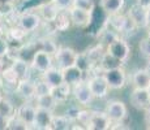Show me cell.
Instances as JSON below:
<instances>
[{
	"label": "cell",
	"instance_id": "cell-1",
	"mask_svg": "<svg viewBox=\"0 0 150 130\" xmlns=\"http://www.w3.org/2000/svg\"><path fill=\"white\" fill-rule=\"evenodd\" d=\"M106 25H108L111 30L115 31L116 34L127 33V31H131L132 29H137L133 22L131 21V18L122 12L108 14L106 18Z\"/></svg>",
	"mask_w": 150,
	"mask_h": 130
},
{
	"label": "cell",
	"instance_id": "cell-2",
	"mask_svg": "<svg viewBox=\"0 0 150 130\" xmlns=\"http://www.w3.org/2000/svg\"><path fill=\"white\" fill-rule=\"evenodd\" d=\"M106 52H108L110 55L116 57L124 64L128 61L129 56H131V46L120 37H117L114 40H111L108 44H106Z\"/></svg>",
	"mask_w": 150,
	"mask_h": 130
},
{
	"label": "cell",
	"instance_id": "cell-3",
	"mask_svg": "<svg viewBox=\"0 0 150 130\" xmlns=\"http://www.w3.org/2000/svg\"><path fill=\"white\" fill-rule=\"evenodd\" d=\"M90 89L91 94L96 99H105L110 92V86L107 83V81L105 79L103 74L99 73H94L89 79H86Z\"/></svg>",
	"mask_w": 150,
	"mask_h": 130
},
{
	"label": "cell",
	"instance_id": "cell-4",
	"mask_svg": "<svg viewBox=\"0 0 150 130\" xmlns=\"http://www.w3.org/2000/svg\"><path fill=\"white\" fill-rule=\"evenodd\" d=\"M77 57H79V52H76L71 47H57L56 53L54 55L56 66L60 69H65L76 65Z\"/></svg>",
	"mask_w": 150,
	"mask_h": 130
},
{
	"label": "cell",
	"instance_id": "cell-5",
	"mask_svg": "<svg viewBox=\"0 0 150 130\" xmlns=\"http://www.w3.org/2000/svg\"><path fill=\"white\" fill-rule=\"evenodd\" d=\"M102 74L105 79L107 81L110 90H122L127 85V73L123 69V66L102 72Z\"/></svg>",
	"mask_w": 150,
	"mask_h": 130
},
{
	"label": "cell",
	"instance_id": "cell-6",
	"mask_svg": "<svg viewBox=\"0 0 150 130\" xmlns=\"http://www.w3.org/2000/svg\"><path fill=\"white\" fill-rule=\"evenodd\" d=\"M72 96L74 98L77 103L82 107H89L91 105L96 98L93 96L90 89H89V85L85 79L79 82L77 85L72 86Z\"/></svg>",
	"mask_w": 150,
	"mask_h": 130
},
{
	"label": "cell",
	"instance_id": "cell-7",
	"mask_svg": "<svg viewBox=\"0 0 150 130\" xmlns=\"http://www.w3.org/2000/svg\"><path fill=\"white\" fill-rule=\"evenodd\" d=\"M105 112L112 124H116V122L123 124V121L128 116V108H127L125 103L122 102V100H112V102H110L107 104V107H106Z\"/></svg>",
	"mask_w": 150,
	"mask_h": 130
},
{
	"label": "cell",
	"instance_id": "cell-8",
	"mask_svg": "<svg viewBox=\"0 0 150 130\" xmlns=\"http://www.w3.org/2000/svg\"><path fill=\"white\" fill-rule=\"evenodd\" d=\"M42 17L39 13H35V12H25L20 16L18 18V26L25 30L26 33H33L35 31L39 26L42 25Z\"/></svg>",
	"mask_w": 150,
	"mask_h": 130
},
{
	"label": "cell",
	"instance_id": "cell-9",
	"mask_svg": "<svg viewBox=\"0 0 150 130\" xmlns=\"http://www.w3.org/2000/svg\"><path fill=\"white\" fill-rule=\"evenodd\" d=\"M68 14L72 25L77 26V27H86L93 21V12H88V11H83L81 8L71 7L68 9Z\"/></svg>",
	"mask_w": 150,
	"mask_h": 130
},
{
	"label": "cell",
	"instance_id": "cell-10",
	"mask_svg": "<svg viewBox=\"0 0 150 130\" xmlns=\"http://www.w3.org/2000/svg\"><path fill=\"white\" fill-rule=\"evenodd\" d=\"M127 16L131 18L137 29H146L148 26V8L141 7L140 4H133L127 12Z\"/></svg>",
	"mask_w": 150,
	"mask_h": 130
},
{
	"label": "cell",
	"instance_id": "cell-11",
	"mask_svg": "<svg viewBox=\"0 0 150 130\" xmlns=\"http://www.w3.org/2000/svg\"><path fill=\"white\" fill-rule=\"evenodd\" d=\"M131 105L137 111H146L150 107V96L146 89H133L129 95Z\"/></svg>",
	"mask_w": 150,
	"mask_h": 130
},
{
	"label": "cell",
	"instance_id": "cell-12",
	"mask_svg": "<svg viewBox=\"0 0 150 130\" xmlns=\"http://www.w3.org/2000/svg\"><path fill=\"white\" fill-rule=\"evenodd\" d=\"M30 64L37 72L43 73V72H46L47 69H50L54 65V57H52V55L47 53V52H45L42 50H37L34 52Z\"/></svg>",
	"mask_w": 150,
	"mask_h": 130
},
{
	"label": "cell",
	"instance_id": "cell-13",
	"mask_svg": "<svg viewBox=\"0 0 150 130\" xmlns=\"http://www.w3.org/2000/svg\"><path fill=\"white\" fill-rule=\"evenodd\" d=\"M54 116V111H48L45 108H35V116H34V129L39 130H50L51 120Z\"/></svg>",
	"mask_w": 150,
	"mask_h": 130
},
{
	"label": "cell",
	"instance_id": "cell-14",
	"mask_svg": "<svg viewBox=\"0 0 150 130\" xmlns=\"http://www.w3.org/2000/svg\"><path fill=\"white\" fill-rule=\"evenodd\" d=\"M112 122L106 115V112L91 111V118L88 129L90 130H108L111 129Z\"/></svg>",
	"mask_w": 150,
	"mask_h": 130
},
{
	"label": "cell",
	"instance_id": "cell-15",
	"mask_svg": "<svg viewBox=\"0 0 150 130\" xmlns=\"http://www.w3.org/2000/svg\"><path fill=\"white\" fill-rule=\"evenodd\" d=\"M16 92L25 100H30L35 98V82L29 78L20 79L16 85Z\"/></svg>",
	"mask_w": 150,
	"mask_h": 130
},
{
	"label": "cell",
	"instance_id": "cell-16",
	"mask_svg": "<svg viewBox=\"0 0 150 130\" xmlns=\"http://www.w3.org/2000/svg\"><path fill=\"white\" fill-rule=\"evenodd\" d=\"M35 108L37 107L31 105L30 103H24L14 111V115H16L22 122L26 124L29 128H33L34 116H35Z\"/></svg>",
	"mask_w": 150,
	"mask_h": 130
},
{
	"label": "cell",
	"instance_id": "cell-17",
	"mask_svg": "<svg viewBox=\"0 0 150 130\" xmlns=\"http://www.w3.org/2000/svg\"><path fill=\"white\" fill-rule=\"evenodd\" d=\"M62 72H63V79H64V83H68L69 86H74L79 82L83 81V76H85V73H83L77 65L62 69Z\"/></svg>",
	"mask_w": 150,
	"mask_h": 130
},
{
	"label": "cell",
	"instance_id": "cell-18",
	"mask_svg": "<svg viewBox=\"0 0 150 130\" xmlns=\"http://www.w3.org/2000/svg\"><path fill=\"white\" fill-rule=\"evenodd\" d=\"M42 79L46 81L51 87H56V86L64 83V79H63V72L60 68L57 66H51L50 69H47L46 72L42 73Z\"/></svg>",
	"mask_w": 150,
	"mask_h": 130
},
{
	"label": "cell",
	"instance_id": "cell-19",
	"mask_svg": "<svg viewBox=\"0 0 150 130\" xmlns=\"http://www.w3.org/2000/svg\"><path fill=\"white\" fill-rule=\"evenodd\" d=\"M100 9L106 16L122 12L125 7V0H99Z\"/></svg>",
	"mask_w": 150,
	"mask_h": 130
},
{
	"label": "cell",
	"instance_id": "cell-20",
	"mask_svg": "<svg viewBox=\"0 0 150 130\" xmlns=\"http://www.w3.org/2000/svg\"><path fill=\"white\" fill-rule=\"evenodd\" d=\"M51 95L54 96V99L57 102V104H63L68 102V99L72 95V86H69L68 83H62V85L52 87L51 90Z\"/></svg>",
	"mask_w": 150,
	"mask_h": 130
},
{
	"label": "cell",
	"instance_id": "cell-21",
	"mask_svg": "<svg viewBox=\"0 0 150 130\" xmlns=\"http://www.w3.org/2000/svg\"><path fill=\"white\" fill-rule=\"evenodd\" d=\"M132 85L133 89H148L150 85V77L148 72L145 70V68H141L134 70V73L132 74Z\"/></svg>",
	"mask_w": 150,
	"mask_h": 130
},
{
	"label": "cell",
	"instance_id": "cell-22",
	"mask_svg": "<svg viewBox=\"0 0 150 130\" xmlns=\"http://www.w3.org/2000/svg\"><path fill=\"white\" fill-rule=\"evenodd\" d=\"M119 66H123V63L120 61V60H117L116 57H114L112 55H110L108 52H105L102 59L98 63L97 68L99 69L100 72H106V70H110V69L119 68Z\"/></svg>",
	"mask_w": 150,
	"mask_h": 130
},
{
	"label": "cell",
	"instance_id": "cell-23",
	"mask_svg": "<svg viewBox=\"0 0 150 130\" xmlns=\"http://www.w3.org/2000/svg\"><path fill=\"white\" fill-rule=\"evenodd\" d=\"M9 66L14 70V73L17 74V77H18L20 79L29 78V69H30V65H29L28 61L20 59V57H16V59L12 60Z\"/></svg>",
	"mask_w": 150,
	"mask_h": 130
},
{
	"label": "cell",
	"instance_id": "cell-24",
	"mask_svg": "<svg viewBox=\"0 0 150 130\" xmlns=\"http://www.w3.org/2000/svg\"><path fill=\"white\" fill-rule=\"evenodd\" d=\"M51 24L54 25V27L56 31H67L72 25L68 11H60Z\"/></svg>",
	"mask_w": 150,
	"mask_h": 130
},
{
	"label": "cell",
	"instance_id": "cell-25",
	"mask_svg": "<svg viewBox=\"0 0 150 130\" xmlns=\"http://www.w3.org/2000/svg\"><path fill=\"white\" fill-rule=\"evenodd\" d=\"M73 121L65 115H54L51 120L50 130H69L72 128Z\"/></svg>",
	"mask_w": 150,
	"mask_h": 130
},
{
	"label": "cell",
	"instance_id": "cell-26",
	"mask_svg": "<svg viewBox=\"0 0 150 130\" xmlns=\"http://www.w3.org/2000/svg\"><path fill=\"white\" fill-rule=\"evenodd\" d=\"M59 12H60V9H57L56 5H55L52 1H50V3H47V4H43L42 5L39 14H41L42 20L48 21V22H52Z\"/></svg>",
	"mask_w": 150,
	"mask_h": 130
},
{
	"label": "cell",
	"instance_id": "cell-27",
	"mask_svg": "<svg viewBox=\"0 0 150 130\" xmlns=\"http://www.w3.org/2000/svg\"><path fill=\"white\" fill-rule=\"evenodd\" d=\"M105 52H106V48H103L102 44H98L96 47H91L90 50H88L85 52L88 59H89V61H90V64H91V68L98 66V63H99V60L102 59Z\"/></svg>",
	"mask_w": 150,
	"mask_h": 130
},
{
	"label": "cell",
	"instance_id": "cell-28",
	"mask_svg": "<svg viewBox=\"0 0 150 130\" xmlns=\"http://www.w3.org/2000/svg\"><path fill=\"white\" fill-rule=\"evenodd\" d=\"M34 99H35L37 107H38V108H45V109H48V111H55V108L59 105L51 94L41 95V96H37V98H34Z\"/></svg>",
	"mask_w": 150,
	"mask_h": 130
},
{
	"label": "cell",
	"instance_id": "cell-29",
	"mask_svg": "<svg viewBox=\"0 0 150 130\" xmlns=\"http://www.w3.org/2000/svg\"><path fill=\"white\" fill-rule=\"evenodd\" d=\"M7 129L8 130H26L30 129L25 122H22L16 115H12L7 118Z\"/></svg>",
	"mask_w": 150,
	"mask_h": 130
},
{
	"label": "cell",
	"instance_id": "cell-30",
	"mask_svg": "<svg viewBox=\"0 0 150 130\" xmlns=\"http://www.w3.org/2000/svg\"><path fill=\"white\" fill-rule=\"evenodd\" d=\"M14 105L12 104L9 99H7V98L3 96L1 100H0V115L4 117H11L12 115H14Z\"/></svg>",
	"mask_w": 150,
	"mask_h": 130
},
{
	"label": "cell",
	"instance_id": "cell-31",
	"mask_svg": "<svg viewBox=\"0 0 150 130\" xmlns=\"http://www.w3.org/2000/svg\"><path fill=\"white\" fill-rule=\"evenodd\" d=\"M90 118H91V111H89V109H79L76 121L83 129H88L89 124H90Z\"/></svg>",
	"mask_w": 150,
	"mask_h": 130
},
{
	"label": "cell",
	"instance_id": "cell-32",
	"mask_svg": "<svg viewBox=\"0 0 150 130\" xmlns=\"http://www.w3.org/2000/svg\"><path fill=\"white\" fill-rule=\"evenodd\" d=\"M0 76L3 77V79H4L5 82L9 83V85H14V86H16L17 82L20 81V78L17 77V74L14 73V70L11 68V66H7V68L1 72V74H0Z\"/></svg>",
	"mask_w": 150,
	"mask_h": 130
},
{
	"label": "cell",
	"instance_id": "cell-33",
	"mask_svg": "<svg viewBox=\"0 0 150 130\" xmlns=\"http://www.w3.org/2000/svg\"><path fill=\"white\" fill-rule=\"evenodd\" d=\"M39 50L47 52V53H50V55H52V56H54V55L56 53V51H57V46H56V43H55L52 39L46 38V39L41 40V44H39Z\"/></svg>",
	"mask_w": 150,
	"mask_h": 130
},
{
	"label": "cell",
	"instance_id": "cell-34",
	"mask_svg": "<svg viewBox=\"0 0 150 130\" xmlns=\"http://www.w3.org/2000/svg\"><path fill=\"white\" fill-rule=\"evenodd\" d=\"M72 7L81 8L83 11H88V12H94L96 3H94V0H73V5Z\"/></svg>",
	"mask_w": 150,
	"mask_h": 130
},
{
	"label": "cell",
	"instance_id": "cell-35",
	"mask_svg": "<svg viewBox=\"0 0 150 130\" xmlns=\"http://www.w3.org/2000/svg\"><path fill=\"white\" fill-rule=\"evenodd\" d=\"M51 87L46 81H39V82H35V98L37 96H41V95H47V94H51Z\"/></svg>",
	"mask_w": 150,
	"mask_h": 130
},
{
	"label": "cell",
	"instance_id": "cell-36",
	"mask_svg": "<svg viewBox=\"0 0 150 130\" xmlns=\"http://www.w3.org/2000/svg\"><path fill=\"white\" fill-rule=\"evenodd\" d=\"M138 51L146 59H150V38L145 37L138 42Z\"/></svg>",
	"mask_w": 150,
	"mask_h": 130
},
{
	"label": "cell",
	"instance_id": "cell-37",
	"mask_svg": "<svg viewBox=\"0 0 150 130\" xmlns=\"http://www.w3.org/2000/svg\"><path fill=\"white\" fill-rule=\"evenodd\" d=\"M26 31L22 30L20 26H16V27H12L9 29V31H8V35L11 37L13 40H16V42H18V40H22L26 37Z\"/></svg>",
	"mask_w": 150,
	"mask_h": 130
},
{
	"label": "cell",
	"instance_id": "cell-38",
	"mask_svg": "<svg viewBox=\"0 0 150 130\" xmlns=\"http://www.w3.org/2000/svg\"><path fill=\"white\" fill-rule=\"evenodd\" d=\"M55 5L57 7V9L60 11H68L69 8L73 5V0H51Z\"/></svg>",
	"mask_w": 150,
	"mask_h": 130
},
{
	"label": "cell",
	"instance_id": "cell-39",
	"mask_svg": "<svg viewBox=\"0 0 150 130\" xmlns=\"http://www.w3.org/2000/svg\"><path fill=\"white\" fill-rule=\"evenodd\" d=\"M9 53V44H8L7 39L0 37V57H4Z\"/></svg>",
	"mask_w": 150,
	"mask_h": 130
},
{
	"label": "cell",
	"instance_id": "cell-40",
	"mask_svg": "<svg viewBox=\"0 0 150 130\" xmlns=\"http://www.w3.org/2000/svg\"><path fill=\"white\" fill-rule=\"evenodd\" d=\"M79 109L80 108H77V107H69V108L67 109V112H65V116H67V117H69V118H71V120L72 121H73V122H74V121H76V116H77V113H79Z\"/></svg>",
	"mask_w": 150,
	"mask_h": 130
},
{
	"label": "cell",
	"instance_id": "cell-41",
	"mask_svg": "<svg viewBox=\"0 0 150 130\" xmlns=\"http://www.w3.org/2000/svg\"><path fill=\"white\" fill-rule=\"evenodd\" d=\"M7 129V117L0 115V130Z\"/></svg>",
	"mask_w": 150,
	"mask_h": 130
},
{
	"label": "cell",
	"instance_id": "cell-42",
	"mask_svg": "<svg viewBox=\"0 0 150 130\" xmlns=\"http://www.w3.org/2000/svg\"><path fill=\"white\" fill-rule=\"evenodd\" d=\"M145 124H146V126L150 129V107L145 111Z\"/></svg>",
	"mask_w": 150,
	"mask_h": 130
},
{
	"label": "cell",
	"instance_id": "cell-43",
	"mask_svg": "<svg viewBox=\"0 0 150 130\" xmlns=\"http://www.w3.org/2000/svg\"><path fill=\"white\" fill-rule=\"evenodd\" d=\"M137 4H140L141 7H145V8H150V0H137Z\"/></svg>",
	"mask_w": 150,
	"mask_h": 130
},
{
	"label": "cell",
	"instance_id": "cell-44",
	"mask_svg": "<svg viewBox=\"0 0 150 130\" xmlns=\"http://www.w3.org/2000/svg\"><path fill=\"white\" fill-rule=\"evenodd\" d=\"M5 68H7V64H5L4 57H0V74H1V72L4 70Z\"/></svg>",
	"mask_w": 150,
	"mask_h": 130
},
{
	"label": "cell",
	"instance_id": "cell-45",
	"mask_svg": "<svg viewBox=\"0 0 150 130\" xmlns=\"http://www.w3.org/2000/svg\"><path fill=\"white\" fill-rule=\"evenodd\" d=\"M145 70L148 72V74L150 77V59H148V64H146V66H145Z\"/></svg>",
	"mask_w": 150,
	"mask_h": 130
},
{
	"label": "cell",
	"instance_id": "cell-46",
	"mask_svg": "<svg viewBox=\"0 0 150 130\" xmlns=\"http://www.w3.org/2000/svg\"><path fill=\"white\" fill-rule=\"evenodd\" d=\"M148 26H150V8H148Z\"/></svg>",
	"mask_w": 150,
	"mask_h": 130
},
{
	"label": "cell",
	"instance_id": "cell-47",
	"mask_svg": "<svg viewBox=\"0 0 150 130\" xmlns=\"http://www.w3.org/2000/svg\"><path fill=\"white\" fill-rule=\"evenodd\" d=\"M3 3H5V4H11V3H14L16 0H1Z\"/></svg>",
	"mask_w": 150,
	"mask_h": 130
},
{
	"label": "cell",
	"instance_id": "cell-48",
	"mask_svg": "<svg viewBox=\"0 0 150 130\" xmlns=\"http://www.w3.org/2000/svg\"><path fill=\"white\" fill-rule=\"evenodd\" d=\"M146 37H148V38H150V26H148V27H146Z\"/></svg>",
	"mask_w": 150,
	"mask_h": 130
},
{
	"label": "cell",
	"instance_id": "cell-49",
	"mask_svg": "<svg viewBox=\"0 0 150 130\" xmlns=\"http://www.w3.org/2000/svg\"><path fill=\"white\" fill-rule=\"evenodd\" d=\"M146 90H148V94H149V96H150V85H149V87L146 89Z\"/></svg>",
	"mask_w": 150,
	"mask_h": 130
},
{
	"label": "cell",
	"instance_id": "cell-50",
	"mask_svg": "<svg viewBox=\"0 0 150 130\" xmlns=\"http://www.w3.org/2000/svg\"><path fill=\"white\" fill-rule=\"evenodd\" d=\"M1 98H3V94H1V91H0V100H1Z\"/></svg>",
	"mask_w": 150,
	"mask_h": 130
}]
</instances>
